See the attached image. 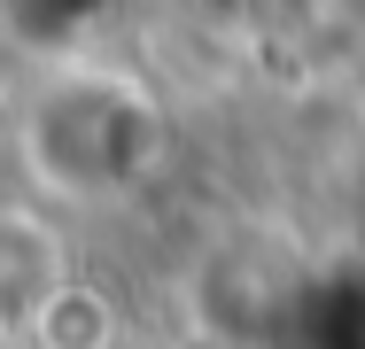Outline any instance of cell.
I'll list each match as a JSON object with an SVG mask.
<instances>
[{"mask_svg":"<svg viewBox=\"0 0 365 349\" xmlns=\"http://www.w3.org/2000/svg\"><path fill=\"white\" fill-rule=\"evenodd\" d=\"M63 287L55 225L31 209H0V326H31V311Z\"/></svg>","mask_w":365,"mask_h":349,"instance_id":"obj_1","label":"cell"}]
</instances>
